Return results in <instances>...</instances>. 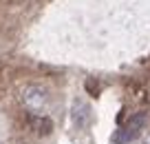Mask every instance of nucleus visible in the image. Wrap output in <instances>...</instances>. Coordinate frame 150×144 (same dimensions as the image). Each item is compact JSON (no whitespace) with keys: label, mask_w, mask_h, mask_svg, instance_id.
<instances>
[{"label":"nucleus","mask_w":150,"mask_h":144,"mask_svg":"<svg viewBox=\"0 0 150 144\" xmlns=\"http://www.w3.org/2000/svg\"><path fill=\"white\" fill-rule=\"evenodd\" d=\"M22 104L29 113L33 115H42L49 107V91L38 84H29L22 89Z\"/></svg>","instance_id":"1"},{"label":"nucleus","mask_w":150,"mask_h":144,"mask_svg":"<svg viewBox=\"0 0 150 144\" xmlns=\"http://www.w3.org/2000/svg\"><path fill=\"white\" fill-rule=\"evenodd\" d=\"M144 122H146L144 113H141V115H135L132 120H128L126 126H122L117 133L112 135V144H130V142H135V140L139 138V133H141Z\"/></svg>","instance_id":"2"},{"label":"nucleus","mask_w":150,"mask_h":144,"mask_svg":"<svg viewBox=\"0 0 150 144\" xmlns=\"http://www.w3.org/2000/svg\"><path fill=\"white\" fill-rule=\"evenodd\" d=\"M71 117H73L75 126H86L91 122V107L86 102H82V100H77V102L73 104V113H71Z\"/></svg>","instance_id":"3"},{"label":"nucleus","mask_w":150,"mask_h":144,"mask_svg":"<svg viewBox=\"0 0 150 144\" xmlns=\"http://www.w3.org/2000/svg\"><path fill=\"white\" fill-rule=\"evenodd\" d=\"M144 144H150V133L146 135V140H144Z\"/></svg>","instance_id":"4"}]
</instances>
